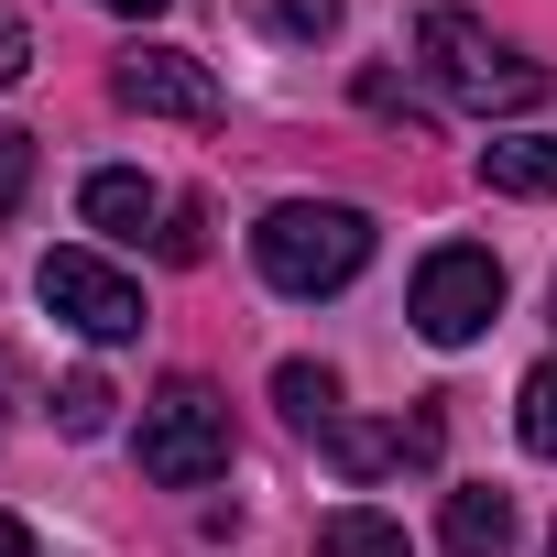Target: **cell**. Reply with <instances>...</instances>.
Instances as JSON below:
<instances>
[{
	"mask_svg": "<svg viewBox=\"0 0 557 557\" xmlns=\"http://www.w3.org/2000/svg\"><path fill=\"white\" fill-rule=\"evenodd\" d=\"M251 262H262L273 296H339L350 273L372 262V208H350V197H285V208H262Z\"/></svg>",
	"mask_w": 557,
	"mask_h": 557,
	"instance_id": "6da1fadb",
	"label": "cell"
},
{
	"mask_svg": "<svg viewBox=\"0 0 557 557\" xmlns=\"http://www.w3.org/2000/svg\"><path fill=\"white\" fill-rule=\"evenodd\" d=\"M426 66H437V88L448 99H470V110H524V99H546V66H524L513 45H492L470 12H426Z\"/></svg>",
	"mask_w": 557,
	"mask_h": 557,
	"instance_id": "7a4b0ae2",
	"label": "cell"
},
{
	"mask_svg": "<svg viewBox=\"0 0 557 557\" xmlns=\"http://www.w3.org/2000/svg\"><path fill=\"white\" fill-rule=\"evenodd\" d=\"M143 470H153L164 492L219 481V470H230V405H219L208 383H164V394L143 405Z\"/></svg>",
	"mask_w": 557,
	"mask_h": 557,
	"instance_id": "3957f363",
	"label": "cell"
},
{
	"mask_svg": "<svg viewBox=\"0 0 557 557\" xmlns=\"http://www.w3.org/2000/svg\"><path fill=\"white\" fill-rule=\"evenodd\" d=\"M405 318H416V339H437V350L481 339V329L503 318V262H492L481 240H448V251H426V262H416V296H405Z\"/></svg>",
	"mask_w": 557,
	"mask_h": 557,
	"instance_id": "277c9868",
	"label": "cell"
},
{
	"mask_svg": "<svg viewBox=\"0 0 557 557\" xmlns=\"http://www.w3.org/2000/svg\"><path fill=\"white\" fill-rule=\"evenodd\" d=\"M34 296L77 329V339H143V285L121 262H99V251H45V273H34Z\"/></svg>",
	"mask_w": 557,
	"mask_h": 557,
	"instance_id": "5b68a950",
	"label": "cell"
},
{
	"mask_svg": "<svg viewBox=\"0 0 557 557\" xmlns=\"http://www.w3.org/2000/svg\"><path fill=\"white\" fill-rule=\"evenodd\" d=\"M110 88H121V110H153V121H219V77H208L197 55H175V45L121 55Z\"/></svg>",
	"mask_w": 557,
	"mask_h": 557,
	"instance_id": "8992f818",
	"label": "cell"
},
{
	"mask_svg": "<svg viewBox=\"0 0 557 557\" xmlns=\"http://www.w3.org/2000/svg\"><path fill=\"white\" fill-rule=\"evenodd\" d=\"M77 219H88V230H110V240H143V230L164 219V186H153V175H132V164H99V175L77 186Z\"/></svg>",
	"mask_w": 557,
	"mask_h": 557,
	"instance_id": "52a82bcc",
	"label": "cell"
},
{
	"mask_svg": "<svg viewBox=\"0 0 557 557\" xmlns=\"http://www.w3.org/2000/svg\"><path fill=\"white\" fill-rule=\"evenodd\" d=\"M437 535H448V557H513V492L459 481V492H448V513H437Z\"/></svg>",
	"mask_w": 557,
	"mask_h": 557,
	"instance_id": "ba28073f",
	"label": "cell"
},
{
	"mask_svg": "<svg viewBox=\"0 0 557 557\" xmlns=\"http://www.w3.org/2000/svg\"><path fill=\"white\" fill-rule=\"evenodd\" d=\"M481 186H492V197H557V132H503V143H481Z\"/></svg>",
	"mask_w": 557,
	"mask_h": 557,
	"instance_id": "9c48e42d",
	"label": "cell"
},
{
	"mask_svg": "<svg viewBox=\"0 0 557 557\" xmlns=\"http://www.w3.org/2000/svg\"><path fill=\"white\" fill-rule=\"evenodd\" d=\"M318 557H416V546L383 503H339V513H318Z\"/></svg>",
	"mask_w": 557,
	"mask_h": 557,
	"instance_id": "30bf717a",
	"label": "cell"
},
{
	"mask_svg": "<svg viewBox=\"0 0 557 557\" xmlns=\"http://www.w3.org/2000/svg\"><path fill=\"white\" fill-rule=\"evenodd\" d=\"M273 405H285V416H296V426L318 437V426L339 416V383H329L318 361H285V372H273Z\"/></svg>",
	"mask_w": 557,
	"mask_h": 557,
	"instance_id": "8fae6325",
	"label": "cell"
},
{
	"mask_svg": "<svg viewBox=\"0 0 557 557\" xmlns=\"http://www.w3.org/2000/svg\"><path fill=\"white\" fill-rule=\"evenodd\" d=\"M110 405H121V394H110L99 372H66V383H55V426H66V437H99Z\"/></svg>",
	"mask_w": 557,
	"mask_h": 557,
	"instance_id": "7c38bea8",
	"label": "cell"
},
{
	"mask_svg": "<svg viewBox=\"0 0 557 557\" xmlns=\"http://www.w3.org/2000/svg\"><path fill=\"white\" fill-rule=\"evenodd\" d=\"M513 426H524V448H535V459H557V361H535V372H524Z\"/></svg>",
	"mask_w": 557,
	"mask_h": 557,
	"instance_id": "4fadbf2b",
	"label": "cell"
},
{
	"mask_svg": "<svg viewBox=\"0 0 557 557\" xmlns=\"http://www.w3.org/2000/svg\"><path fill=\"white\" fill-rule=\"evenodd\" d=\"M34 197V132H0V219Z\"/></svg>",
	"mask_w": 557,
	"mask_h": 557,
	"instance_id": "5bb4252c",
	"label": "cell"
},
{
	"mask_svg": "<svg viewBox=\"0 0 557 557\" xmlns=\"http://www.w3.org/2000/svg\"><path fill=\"white\" fill-rule=\"evenodd\" d=\"M273 23L285 34H339V0H273Z\"/></svg>",
	"mask_w": 557,
	"mask_h": 557,
	"instance_id": "9a60e30c",
	"label": "cell"
},
{
	"mask_svg": "<svg viewBox=\"0 0 557 557\" xmlns=\"http://www.w3.org/2000/svg\"><path fill=\"white\" fill-rule=\"evenodd\" d=\"M23 66H34V34H23V12H0V88H23Z\"/></svg>",
	"mask_w": 557,
	"mask_h": 557,
	"instance_id": "2e32d148",
	"label": "cell"
},
{
	"mask_svg": "<svg viewBox=\"0 0 557 557\" xmlns=\"http://www.w3.org/2000/svg\"><path fill=\"white\" fill-rule=\"evenodd\" d=\"M0 557H34V524L23 513H0Z\"/></svg>",
	"mask_w": 557,
	"mask_h": 557,
	"instance_id": "e0dca14e",
	"label": "cell"
},
{
	"mask_svg": "<svg viewBox=\"0 0 557 557\" xmlns=\"http://www.w3.org/2000/svg\"><path fill=\"white\" fill-rule=\"evenodd\" d=\"M12 394H23V361H12V350H0V426H12Z\"/></svg>",
	"mask_w": 557,
	"mask_h": 557,
	"instance_id": "ac0fdd59",
	"label": "cell"
},
{
	"mask_svg": "<svg viewBox=\"0 0 557 557\" xmlns=\"http://www.w3.org/2000/svg\"><path fill=\"white\" fill-rule=\"evenodd\" d=\"M99 12H132V23H153V12H164V0H99Z\"/></svg>",
	"mask_w": 557,
	"mask_h": 557,
	"instance_id": "d6986e66",
	"label": "cell"
},
{
	"mask_svg": "<svg viewBox=\"0 0 557 557\" xmlns=\"http://www.w3.org/2000/svg\"><path fill=\"white\" fill-rule=\"evenodd\" d=\"M546 557H557V546H546Z\"/></svg>",
	"mask_w": 557,
	"mask_h": 557,
	"instance_id": "ffe728a7",
	"label": "cell"
}]
</instances>
